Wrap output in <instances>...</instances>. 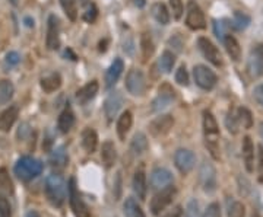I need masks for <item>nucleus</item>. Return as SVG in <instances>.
<instances>
[{
	"label": "nucleus",
	"mask_w": 263,
	"mask_h": 217,
	"mask_svg": "<svg viewBox=\"0 0 263 217\" xmlns=\"http://www.w3.org/2000/svg\"><path fill=\"white\" fill-rule=\"evenodd\" d=\"M203 134H205V144L215 159H220V127L212 112H203Z\"/></svg>",
	"instance_id": "nucleus-1"
},
{
	"label": "nucleus",
	"mask_w": 263,
	"mask_h": 217,
	"mask_svg": "<svg viewBox=\"0 0 263 217\" xmlns=\"http://www.w3.org/2000/svg\"><path fill=\"white\" fill-rule=\"evenodd\" d=\"M45 195L47 200L53 204L55 207L63 205L66 200V185L65 181L60 175H50L45 179Z\"/></svg>",
	"instance_id": "nucleus-2"
},
{
	"label": "nucleus",
	"mask_w": 263,
	"mask_h": 217,
	"mask_svg": "<svg viewBox=\"0 0 263 217\" xmlns=\"http://www.w3.org/2000/svg\"><path fill=\"white\" fill-rule=\"evenodd\" d=\"M15 175L19 178L21 181H32L34 178L41 175L42 163L31 156H24L18 162L15 163Z\"/></svg>",
	"instance_id": "nucleus-3"
},
{
	"label": "nucleus",
	"mask_w": 263,
	"mask_h": 217,
	"mask_svg": "<svg viewBox=\"0 0 263 217\" xmlns=\"http://www.w3.org/2000/svg\"><path fill=\"white\" fill-rule=\"evenodd\" d=\"M69 203L70 208H72L73 214L76 217H91V213H89L86 204L83 203L82 197H81L79 191L76 188L75 178H70L69 181Z\"/></svg>",
	"instance_id": "nucleus-4"
},
{
	"label": "nucleus",
	"mask_w": 263,
	"mask_h": 217,
	"mask_svg": "<svg viewBox=\"0 0 263 217\" xmlns=\"http://www.w3.org/2000/svg\"><path fill=\"white\" fill-rule=\"evenodd\" d=\"M126 88L132 95H142L146 89V79L142 70L132 68L126 76Z\"/></svg>",
	"instance_id": "nucleus-5"
},
{
	"label": "nucleus",
	"mask_w": 263,
	"mask_h": 217,
	"mask_svg": "<svg viewBox=\"0 0 263 217\" xmlns=\"http://www.w3.org/2000/svg\"><path fill=\"white\" fill-rule=\"evenodd\" d=\"M193 76L196 85L205 91H211L217 85V75L206 66H202V64L194 66Z\"/></svg>",
	"instance_id": "nucleus-6"
},
{
	"label": "nucleus",
	"mask_w": 263,
	"mask_h": 217,
	"mask_svg": "<svg viewBox=\"0 0 263 217\" xmlns=\"http://www.w3.org/2000/svg\"><path fill=\"white\" fill-rule=\"evenodd\" d=\"M197 45H199V50H200V53L203 54V57L211 61L214 66H217V67H220L222 66V55L220 53V50L212 44V41L208 40V38H205V37H200L199 40H197Z\"/></svg>",
	"instance_id": "nucleus-7"
},
{
	"label": "nucleus",
	"mask_w": 263,
	"mask_h": 217,
	"mask_svg": "<svg viewBox=\"0 0 263 217\" xmlns=\"http://www.w3.org/2000/svg\"><path fill=\"white\" fill-rule=\"evenodd\" d=\"M174 194H176V190H174V187H167L164 190H160L158 194H155L153 195V198L151 200V211H152V214H160L164 208H166L168 204L173 201V197H174Z\"/></svg>",
	"instance_id": "nucleus-8"
},
{
	"label": "nucleus",
	"mask_w": 263,
	"mask_h": 217,
	"mask_svg": "<svg viewBox=\"0 0 263 217\" xmlns=\"http://www.w3.org/2000/svg\"><path fill=\"white\" fill-rule=\"evenodd\" d=\"M45 44L48 50H57L60 45V21L56 15H50L47 21V38Z\"/></svg>",
	"instance_id": "nucleus-9"
},
{
	"label": "nucleus",
	"mask_w": 263,
	"mask_h": 217,
	"mask_svg": "<svg viewBox=\"0 0 263 217\" xmlns=\"http://www.w3.org/2000/svg\"><path fill=\"white\" fill-rule=\"evenodd\" d=\"M186 25L190 29H203L206 27V21H205V15L202 12V9L194 3H189V9H187V16H186Z\"/></svg>",
	"instance_id": "nucleus-10"
},
{
	"label": "nucleus",
	"mask_w": 263,
	"mask_h": 217,
	"mask_svg": "<svg viewBox=\"0 0 263 217\" xmlns=\"http://www.w3.org/2000/svg\"><path fill=\"white\" fill-rule=\"evenodd\" d=\"M174 163L177 166V169L180 171L181 174H189L194 168L196 163V156L193 155V152L187 149H180L176 152L174 155Z\"/></svg>",
	"instance_id": "nucleus-11"
},
{
	"label": "nucleus",
	"mask_w": 263,
	"mask_h": 217,
	"mask_svg": "<svg viewBox=\"0 0 263 217\" xmlns=\"http://www.w3.org/2000/svg\"><path fill=\"white\" fill-rule=\"evenodd\" d=\"M173 101H174V91L168 83H164L158 91V96L153 99L152 109L155 112H160V111L166 109Z\"/></svg>",
	"instance_id": "nucleus-12"
},
{
	"label": "nucleus",
	"mask_w": 263,
	"mask_h": 217,
	"mask_svg": "<svg viewBox=\"0 0 263 217\" xmlns=\"http://www.w3.org/2000/svg\"><path fill=\"white\" fill-rule=\"evenodd\" d=\"M249 70L251 76L259 78L263 75V44H257L249 55Z\"/></svg>",
	"instance_id": "nucleus-13"
},
{
	"label": "nucleus",
	"mask_w": 263,
	"mask_h": 217,
	"mask_svg": "<svg viewBox=\"0 0 263 217\" xmlns=\"http://www.w3.org/2000/svg\"><path fill=\"white\" fill-rule=\"evenodd\" d=\"M200 184L203 187V191L212 192L217 188V172L215 168L211 163L205 162L200 168Z\"/></svg>",
	"instance_id": "nucleus-14"
},
{
	"label": "nucleus",
	"mask_w": 263,
	"mask_h": 217,
	"mask_svg": "<svg viewBox=\"0 0 263 217\" xmlns=\"http://www.w3.org/2000/svg\"><path fill=\"white\" fill-rule=\"evenodd\" d=\"M173 125H174V118L171 115H161L149 124V131L155 137L166 136L173 128Z\"/></svg>",
	"instance_id": "nucleus-15"
},
{
	"label": "nucleus",
	"mask_w": 263,
	"mask_h": 217,
	"mask_svg": "<svg viewBox=\"0 0 263 217\" xmlns=\"http://www.w3.org/2000/svg\"><path fill=\"white\" fill-rule=\"evenodd\" d=\"M173 184V175L166 168H156L151 174V185L153 190H164Z\"/></svg>",
	"instance_id": "nucleus-16"
},
{
	"label": "nucleus",
	"mask_w": 263,
	"mask_h": 217,
	"mask_svg": "<svg viewBox=\"0 0 263 217\" xmlns=\"http://www.w3.org/2000/svg\"><path fill=\"white\" fill-rule=\"evenodd\" d=\"M123 105V96L120 92H113L110 96L106 99V104H104V112H106V117L109 121H113L114 117L119 114V111Z\"/></svg>",
	"instance_id": "nucleus-17"
},
{
	"label": "nucleus",
	"mask_w": 263,
	"mask_h": 217,
	"mask_svg": "<svg viewBox=\"0 0 263 217\" xmlns=\"http://www.w3.org/2000/svg\"><path fill=\"white\" fill-rule=\"evenodd\" d=\"M18 115H19V108L16 105H12V107L5 109L0 114V131L8 133L12 128V125L16 121Z\"/></svg>",
	"instance_id": "nucleus-18"
},
{
	"label": "nucleus",
	"mask_w": 263,
	"mask_h": 217,
	"mask_svg": "<svg viewBox=\"0 0 263 217\" xmlns=\"http://www.w3.org/2000/svg\"><path fill=\"white\" fill-rule=\"evenodd\" d=\"M123 68H125V64H123V61L120 58H116L111 63V66L107 70V73H106V86L109 89H111L117 83V81L120 79V76L123 73Z\"/></svg>",
	"instance_id": "nucleus-19"
},
{
	"label": "nucleus",
	"mask_w": 263,
	"mask_h": 217,
	"mask_svg": "<svg viewBox=\"0 0 263 217\" xmlns=\"http://www.w3.org/2000/svg\"><path fill=\"white\" fill-rule=\"evenodd\" d=\"M98 92V83L95 81L89 82V83H86L83 88H81L78 92H76V101L81 104V105H85V104H88L91 99H94L95 95H97Z\"/></svg>",
	"instance_id": "nucleus-20"
},
{
	"label": "nucleus",
	"mask_w": 263,
	"mask_h": 217,
	"mask_svg": "<svg viewBox=\"0 0 263 217\" xmlns=\"http://www.w3.org/2000/svg\"><path fill=\"white\" fill-rule=\"evenodd\" d=\"M73 124H75V114H73V111L68 107V108L63 109L62 114L59 115L57 127H59L60 133L66 134V133H69L70 128L73 127Z\"/></svg>",
	"instance_id": "nucleus-21"
},
{
	"label": "nucleus",
	"mask_w": 263,
	"mask_h": 217,
	"mask_svg": "<svg viewBox=\"0 0 263 217\" xmlns=\"http://www.w3.org/2000/svg\"><path fill=\"white\" fill-rule=\"evenodd\" d=\"M133 191L138 195V198L143 200L146 197V175L143 168L138 169L133 177Z\"/></svg>",
	"instance_id": "nucleus-22"
},
{
	"label": "nucleus",
	"mask_w": 263,
	"mask_h": 217,
	"mask_svg": "<svg viewBox=\"0 0 263 217\" xmlns=\"http://www.w3.org/2000/svg\"><path fill=\"white\" fill-rule=\"evenodd\" d=\"M116 158H117V152H116V146L114 143L107 140L102 148H101V161L106 165V168H111L114 162H116Z\"/></svg>",
	"instance_id": "nucleus-23"
},
{
	"label": "nucleus",
	"mask_w": 263,
	"mask_h": 217,
	"mask_svg": "<svg viewBox=\"0 0 263 217\" xmlns=\"http://www.w3.org/2000/svg\"><path fill=\"white\" fill-rule=\"evenodd\" d=\"M243 158L247 172H253V163H254V144L250 137H244L243 140Z\"/></svg>",
	"instance_id": "nucleus-24"
},
{
	"label": "nucleus",
	"mask_w": 263,
	"mask_h": 217,
	"mask_svg": "<svg viewBox=\"0 0 263 217\" xmlns=\"http://www.w3.org/2000/svg\"><path fill=\"white\" fill-rule=\"evenodd\" d=\"M224 45H225V50H227L228 55H230L234 61H238L240 57H241V47H240L238 41H237L233 35L227 34V35L224 37Z\"/></svg>",
	"instance_id": "nucleus-25"
},
{
	"label": "nucleus",
	"mask_w": 263,
	"mask_h": 217,
	"mask_svg": "<svg viewBox=\"0 0 263 217\" xmlns=\"http://www.w3.org/2000/svg\"><path fill=\"white\" fill-rule=\"evenodd\" d=\"M132 122H133V117H132V112L130 111H126V112H123L119 117V121H117V134L120 137V140H125L126 138V134L129 133V130L132 127Z\"/></svg>",
	"instance_id": "nucleus-26"
},
{
	"label": "nucleus",
	"mask_w": 263,
	"mask_h": 217,
	"mask_svg": "<svg viewBox=\"0 0 263 217\" xmlns=\"http://www.w3.org/2000/svg\"><path fill=\"white\" fill-rule=\"evenodd\" d=\"M98 137L92 128H85L82 133V146L88 153H94L97 149Z\"/></svg>",
	"instance_id": "nucleus-27"
},
{
	"label": "nucleus",
	"mask_w": 263,
	"mask_h": 217,
	"mask_svg": "<svg viewBox=\"0 0 263 217\" xmlns=\"http://www.w3.org/2000/svg\"><path fill=\"white\" fill-rule=\"evenodd\" d=\"M130 150L133 152L135 156H140L148 150V138L143 133H136L133 136V140L130 143Z\"/></svg>",
	"instance_id": "nucleus-28"
},
{
	"label": "nucleus",
	"mask_w": 263,
	"mask_h": 217,
	"mask_svg": "<svg viewBox=\"0 0 263 217\" xmlns=\"http://www.w3.org/2000/svg\"><path fill=\"white\" fill-rule=\"evenodd\" d=\"M60 86H62V78H60L59 73H51V75H48V76L41 79V88L47 94L55 92Z\"/></svg>",
	"instance_id": "nucleus-29"
},
{
	"label": "nucleus",
	"mask_w": 263,
	"mask_h": 217,
	"mask_svg": "<svg viewBox=\"0 0 263 217\" xmlns=\"http://www.w3.org/2000/svg\"><path fill=\"white\" fill-rule=\"evenodd\" d=\"M152 16L155 18V21L161 25H167L170 22V14L167 11L166 5H163V3H155L153 5Z\"/></svg>",
	"instance_id": "nucleus-30"
},
{
	"label": "nucleus",
	"mask_w": 263,
	"mask_h": 217,
	"mask_svg": "<svg viewBox=\"0 0 263 217\" xmlns=\"http://www.w3.org/2000/svg\"><path fill=\"white\" fill-rule=\"evenodd\" d=\"M15 88L11 81H0V104H8L14 96Z\"/></svg>",
	"instance_id": "nucleus-31"
},
{
	"label": "nucleus",
	"mask_w": 263,
	"mask_h": 217,
	"mask_svg": "<svg viewBox=\"0 0 263 217\" xmlns=\"http://www.w3.org/2000/svg\"><path fill=\"white\" fill-rule=\"evenodd\" d=\"M123 210H125L126 217H145L140 205H139L133 198H127L123 205Z\"/></svg>",
	"instance_id": "nucleus-32"
},
{
	"label": "nucleus",
	"mask_w": 263,
	"mask_h": 217,
	"mask_svg": "<svg viewBox=\"0 0 263 217\" xmlns=\"http://www.w3.org/2000/svg\"><path fill=\"white\" fill-rule=\"evenodd\" d=\"M0 192L14 194V182L5 168H0Z\"/></svg>",
	"instance_id": "nucleus-33"
},
{
	"label": "nucleus",
	"mask_w": 263,
	"mask_h": 217,
	"mask_svg": "<svg viewBox=\"0 0 263 217\" xmlns=\"http://www.w3.org/2000/svg\"><path fill=\"white\" fill-rule=\"evenodd\" d=\"M140 47H142V54H143L145 60H148L149 57H152L153 51H155V47H153V41L149 34H143L142 35V38H140Z\"/></svg>",
	"instance_id": "nucleus-34"
},
{
	"label": "nucleus",
	"mask_w": 263,
	"mask_h": 217,
	"mask_svg": "<svg viewBox=\"0 0 263 217\" xmlns=\"http://www.w3.org/2000/svg\"><path fill=\"white\" fill-rule=\"evenodd\" d=\"M174 64H176V55L173 54L171 51H164L161 58H160V68L164 73H170L174 67Z\"/></svg>",
	"instance_id": "nucleus-35"
},
{
	"label": "nucleus",
	"mask_w": 263,
	"mask_h": 217,
	"mask_svg": "<svg viewBox=\"0 0 263 217\" xmlns=\"http://www.w3.org/2000/svg\"><path fill=\"white\" fill-rule=\"evenodd\" d=\"M62 9L66 14L72 22H75L78 19V8H76V2L75 0H60Z\"/></svg>",
	"instance_id": "nucleus-36"
},
{
	"label": "nucleus",
	"mask_w": 263,
	"mask_h": 217,
	"mask_svg": "<svg viewBox=\"0 0 263 217\" xmlns=\"http://www.w3.org/2000/svg\"><path fill=\"white\" fill-rule=\"evenodd\" d=\"M237 118H238V122L243 125V128H250L253 125V117H251V112L249 109L241 107L237 111Z\"/></svg>",
	"instance_id": "nucleus-37"
},
{
	"label": "nucleus",
	"mask_w": 263,
	"mask_h": 217,
	"mask_svg": "<svg viewBox=\"0 0 263 217\" xmlns=\"http://www.w3.org/2000/svg\"><path fill=\"white\" fill-rule=\"evenodd\" d=\"M50 162H51V165L56 166V168H63V166L68 163V156H66L63 148L55 150V153H53L51 158H50Z\"/></svg>",
	"instance_id": "nucleus-38"
},
{
	"label": "nucleus",
	"mask_w": 263,
	"mask_h": 217,
	"mask_svg": "<svg viewBox=\"0 0 263 217\" xmlns=\"http://www.w3.org/2000/svg\"><path fill=\"white\" fill-rule=\"evenodd\" d=\"M246 214V208L243 203L240 201H233L228 207V217H244Z\"/></svg>",
	"instance_id": "nucleus-39"
},
{
	"label": "nucleus",
	"mask_w": 263,
	"mask_h": 217,
	"mask_svg": "<svg viewBox=\"0 0 263 217\" xmlns=\"http://www.w3.org/2000/svg\"><path fill=\"white\" fill-rule=\"evenodd\" d=\"M238 124H240L238 118L233 114V111H230L228 115H227V118H225V125H227L228 131L233 133V134H237L238 133Z\"/></svg>",
	"instance_id": "nucleus-40"
},
{
	"label": "nucleus",
	"mask_w": 263,
	"mask_h": 217,
	"mask_svg": "<svg viewBox=\"0 0 263 217\" xmlns=\"http://www.w3.org/2000/svg\"><path fill=\"white\" fill-rule=\"evenodd\" d=\"M233 24H234V27H236L237 29H244V28L249 27L250 18L247 15L241 14V12H236V14H234V21H233Z\"/></svg>",
	"instance_id": "nucleus-41"
},
{
	"label": "nucleus",
	"mask_w": 263,
	"mask_h": 217,
	"mask_svg": "<svg viewBox=\"0 0 263 217\" xmlns=\"http://www.w3.org/2000/svg\"><path fill=\"white\" fill-rule=\"evenodd\" d=\"M0 217H12V210L11 204L5 195L0 194Z\"/></svg>",
	"instance_id": "nucleus-42"
},
{
	"label": "nucleus",
	"mask_w": 263,
	"mask_h": 217,
	"mask_svg": "<svg viewBox=\"0 0 263 217\" xmlns=\"http://www.w3.org/2000/svg\"><path fill=\"white\" fill-rule=\"evenodd\" d=\"M176 82L181 85V86H187L189 85V73L186 70V66H181L177 73H176Z\"/></svg>",
	"instance_id": "nucleus-43"
},
{
	"label": "nucleus",
	"mask_w": 263,
	"mask_h": 217,
	"mask_svg": "<svg viewBox=\"0 0 263 217\" xmlns=\"http://www.w3.org/2000/svg\"><path fill=\"white\" fill-rule=\"evenodd\" d=\"M170 8H171L174 19H180L181 15H183V3H181V0H170Z\"/></svg>",
	"instance_id": "nucleus-44"
},
{
	"label": "nucleus",
	"mask_w": 263,
	"mask_h": 217,
	"mask_svg": "<svg viewBox=\"0 0 263 217\" xmlns=\"http://www.w3.org/2000/svg\"><path fill=\"white\" fill-rule=\"evenodd\" d=\"M186 217H199V204L194 200H190L187 207H186Z\"/></svg>",
	"instance_id": "nucleus-45"
},
{
	"label": "nucleus",
	"mask_w": 263,
	"mask_h": 217,
	"mask_svg": "<svg viewBox=\"0 0 263 217\" xmlns=\"http://www.w3.org/2000/svg\"><path fill=\"white\" fill-rule=\"evenodd\" d=\"M203 217H221V207L218 203H212L206 208Z\"/></svg>",
	"instance_id": "nucleus-46"
},
{
	"label": "nucleus",
	"mask_w": 263,
	"mask_h": 217,
	"mask_svg": "<svg viewBox=\"0 0 263 217\" xmlns=\"http://www.w3.org/2000/svg\"><path fill=\"white\" fill-rule=\"evenodd\" d=\"M21 61V57L18 53H15V51H11V53H8L6 54V58H5V63H6V66H9V67H14L16 66L18 63Z\"/></svg>",
	"instance_id": "nucleus-47"
},
{
	"label": "nucleus",
	"mask_w": 263,
	"mask_h": 217,
	"mask_svg": "<svg viewBox=\"0 0 263 217\" xmlns=\"http://www.w3.org/2000/svg\"><path fill=\"white\" fill-rule=\"evenodd\" d=\"M253 98H254V101L263 107V85H259V86H256L254 88V91H253Z\"/></svg>",
	"instance_id": "nucleus-48"
},
{
	"label": "nucleus",
	"mask_w": 263,
	"mask_h": 217,
	"mask_svg": "<svg viewBox=\"0 0 263 217\" xmlns=\"http://www.w3.org/2000/svg\"><path fill=\"white\" fill-rule=\"evenodd\" d=\"M95 18H97V8H95V6H91V8L88 9V12L83 15V19H85L86 22H94Z\"/></svg>",
	"instance_id": "nucleus-49"
},
{
	"label": "nucleus",
	"mask_w": 263,
	"mask_h": 217,
	"mask_svg": "<svg viewBox=\"0 0 263 217\" xmlns=\"http://www.w3.org/2000/svg\"><path fill=\"white\" fill-rule=\"evenodd\" d=\"M259 181L263 182V146H259Z\"/></svg>",
	"instance_id": "nucleus-50"
},
{
	"label": "nucleus",
	"mask_w": 263,
	"mask_h": 217,
	"mask_svg": "<svg viewBox=\"0 0 263 217\" xmlns=\"http://www.w3.org/2000/svg\"><path fill=\"white\" fill-rule=\"evenodd\" d=\"M215 34H217V37L218 38H221V40H224V37L227 35V34H224V25H222L221 22H215Z\"/></svg>",
	"instance_id": "nucleus-51"
},
{
	"label": "nucleus",
	"mask_w": 263,
	"mask_h": 217,
	"mask_svg": "<svg viewBox=\"0 0 263 217\" xmlns=\"http://www.w3.org/2000/svg\"><path fill=\"white\" fill-rule=\"evenodd\" d=\"M164 217H181V208L180 207H176L174 210H171L168 214H166Z\"/></svg>",
	"instance_id": "nucleus-52"
},
{
	"label": "nucleus",
	"mask_w": 263,
	"mask_h": 217,
	"mask_svg": "<svg viewBox=\"0 0 263 217\" xmlns=\"http://www.w3.org/2000/svg\"><path fill=\"white\" fill-rule=\"evenodd\" d=\"M25 217H40V216H38V213H37V211H34V210H29Z\"/></svg>",
	"instance_id": "nucleus-53"
},
{
	"label": "nucleus",
	"mask_w": 263,
	"mask_h": 217,
	"mask_svg": "<svg viewBox=\"0 0 263 217\" xmlns=\"http://www.w3.org/2000/svg\"><path fill=\"white\" fill-rule=\"evenodd\" d=\"M25 22H27V27H34V21H32V22H31V19H29V18H27V19H25Z\"/></svg>",
	"instance_id": "nucleus-54"
},
{
	"label": "nucleus",
	"mask_w": 263,
	"mask_h": 217,
	"mask_svg": "<svg viewBox=\"0 0 263 217\" xmlns=\"http://www.w3.org/2000/svg\"><path fill=\"white\" fill-rule=\"evenodd\" d=\"M135 3L138 5L139 8H142V6L145 5V0H135Z\"/></svg>",
	"instance_id": "nucleus-55"
},
{
	"label": "nucleus",
	"mask_w": 263,
	"mask_h": 217,
	"mask_svg": "<svg viewBox=\"0 0 263 217\" xmlns=\"http://www.w3.org/2000/svg\"><path fill=\"white\" fill-rule=\"evenodd\" d=\"M88 2H89V0H79V3H81V5H86Z\"/></svg>",
	"instance_id": "nucleus-56"
},
{
	"label": "nucleus",
	"mask_w": 263,
	"mask_h": 217,
	"mask_svg": "<svg viewBox=\"0 0 263 217\" xmlns=\"http://www.w3.org/2000/svg\"><path fill=\"white\" fill-rule=\"evenodd\" d=\"M251 217H260V216H259V213H253V216Z\"/></svg>",
	"instance_id": "nucleus-57"
},
{
	"label": "nucleus",
	"mask_w": 263,
	"mask_h": 217,
	"mask_svg": "<svg viewBox=\"0 0 263 217\" xmlns=\"http://www.w3.org/2000/svg\"><path fill=\"white\" fill-rule=\"evenodd\" d=\"M260 131H262V137H263V124H262V130H260Z\"/></svg>",
	"instance_id": "nucleus-58"
}]
</instances>
